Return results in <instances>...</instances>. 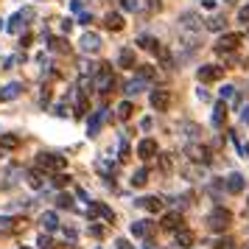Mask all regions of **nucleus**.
Instances as JSON below:
<instances>
[{"label": "nucleus", "mask_w": 249, "mask_h": 249, "mask_svg": "<svg viewBox=\"0 0 249 249\" xmlns=\"http://www.w3.org/2000/svg\"><path fill=\"white\" fill-rule=\"evenodd\" d=\"M230 221H232V215H230V210H224V207H215L213 213L207 215V224H210V230H215V232H224L227 227H230Z\"/></svg>", "instance_id": "obj_1"}, {"label": "nucleus", "mask_w": 249, "mask_h": 249, "mask_svg": "<svg viewBox=\"0 0 249 249\" xmlns=\"http://www.w3.org/2000/svg\"><path fill=\"white\" fill-rule=\"evenodd\" d=\"M115 84V76H112V68L109 65H101L98 68V73H95V81H92V87L98 92H109Z\"/></svg>", "instance_id": "obj_2"}, {"label": "nucleus", "mask_w": 249, "mask_h": 249, "mask_svg": "<svg viewBox=\"0 0 249 249\" xmlns=\"http://www.w3.org/2000/svg\"><path fill=\"white\" fill-rule=\"evenodd\" d=\"M36 162H39V168L42 171H56V174L68 168V160L65 157H59V154H45V151L36 157Z\"/></svg>", "instance_id": "obj_3"}, {"label": "nucleus", "mask_w": 249, "mask_h": 249, "mask_svg": "<svg viewBox=\"0 0 249 249\" xmlns=\"http://www.w3.org/2000/svg\"><path fill=\"white\" fill-rule=\"evenodd\" d=\"M79 48H81V53H98L101 51V36L95 34V31H87V34L79 39Z\"/></svg>", "instance_id": "obj_4"}, {"label": "nucleus", "mask_w": 249, "mask_h": 249, "mask_svg": "<svg viewBox=\"0 0 249 249\" xmlns=\"http://www.w3.org/2000/svg\"><path fill=\"white\" fill-rule=\"evenodd\" d=\"M241 42H244L241 34H221V39L215 42V51H218V53H230V51H235Z\"/></svg>", "instance_id": "obj_5"}, {"label": "nucleus", "mask_w": 249, "mask_h": 249, "mask_svg": "<svg viewBox=\"0 0 249 249\" xmlns=\"http://www.w3.org/2000/svg\"><path fill=\"white\" fill-rule=\"evenodd\" d=\"M148 101H151V107H154L157 112H165L171 107V95H168V90H151Z\"/></svg>", "instance_id": "obj_6"}, {"label": "nucleus", "mask_w": 249, "mask_h": 249, "mask_svg": "<svg viewBox=\"0 0 249 249\" xmlns=\"http://www.w3.org/2000/svg\"><path fill=\"white\" fill-rule=\"evenodd\" d=\"M137 157H140V160L157 157V140H151V137H143V140L137 143Z\"/></svg>", "instance_id": "obj_7"}, {"label": "nucleus", "mask_w": 249, "mask_h": 249, "mask_svg": "<svg viewBox=\"0 0 249 249\" xmlns=\"http://www.w3.org/2000/svg\"><path fill=\"white\" fill-rule=\"evenodd\" d=\"M31 17H34V12H31V9H25V12H17L12 20H9V25H6V28H9L12 34H20V31H23V25H25V20H31Z\"/></svg>", "instance_id": "obj_8"}, {"label": "nucleus", "mask_w": 249, "mask_h": 249, "mask_svg": "<svg viewBox=\"0 0 249 249\" xmlns=\"http://www.w3.org/2000/svg\"><path fill=\"white\" fill-rule=\"evenodd\" d=\"M104 118H107V109H98V112H92V118L87 121V135L90 137H95L98 135V129H101V124H104Z\"/></svg>", "instance_id": "obj_9"}, {"label": "nucleus", "mask_w": 249, "mask_h": 249, "mask_svg": "<svg viewBox=\"0 0 249 249\" xmlns=\"http://www.w3.org/2000/svg\"><path fill=\"white\" fill-rule=\"evenodd\" d=\"M221 73L224 70L218 68V65H202L199 68V81H215V79H221Z\"/></svg>", "instance_id": "obj_10"}, {"label": "nucleus", "mask_w": 249, "mask_h": 249, "mask_svg": "<svg viewBox=\"0 0 249 249\" xmlns=\"http://www.w3.org/2000/svg\"><path fill=\"white\" fill-rule=\"evenodd\" d=\"M20 92H23V84H20V81H9V84L0 90V101H14Z\"/></svg>", "instance_id": "obj_11"}, {"label": "nucleus", "mask_w": 249, "mask_h": 249, "mask_svg": "<svg viewBox=\"0 0 249 249\" xmlns=\"http://www.w3.org/2000/svg\"><path fill=\"white\" fill-rule=\"evenodd\" d=\"M104 25H107L109 31H121V28H124V17H121L118 12H109L107 17H104Z\"/></svg>", "instance_id": "obj_12"}, {"label": "nucleus", "mask_w": 249, "mask_h": 249, "mask_svg": "<svg viewBox=\"0 0 249 249\" xmlns=\"http://www.w3.org/2000/svg\"><path fill=\"white\" fill-rule=\"evenodd\" d=\"M118 65H121V68H135V51H132V48H124V51H121V53H118Z\"/></svg>", "instance_id": "obj_13"}, {"label": "nucleus", "mask_w": 249, "mask_h": 249, "mask_svg": "<svg viewBox=\"0 0 249 249\" xmlns=\"http://www.w3.org/2000/svg\"><path fill=\"white\" fill-rule=\"evenodd\" d=\"M188 154H191V160H196V162H210V151L204 146H191Z\"/></svg>", "instance_id": "obj_14"}, {"label": "nucleus", "mask_w": 249, "mask_h": 249, "mask_svg": "<svg viewBox=\"0 0 249 249\" xmlns=\"http://www.w3.org/2000/svg\"><path fill=\"white\" fill-rule=\"evenodd\" d=\"M227 191L241 193L244 191V177H241V174H230V177H227Z\"/></svg>", "instance_id": "obj_15"}, {"label": "nucleus", "mask_w": 249, "mask_h": 249, "mask_svg": "<svg viewBox=\"0 0 249 249\" xmlns=\"http://www.w3.org/2000/svg\"><path fill=\"white\" fill-rule=\"evenodd\" d=\"M90 213H98L104 218V221H115V213H112V207H107V204H101V202H95L90 207Z\"/></svg>", "instance_id": "obj_16"}, {"label": "nucleus", "mask_w": 249, "mask_h": 249, "mask_svg": "<svg viewBox=\"0 0 249 249\" xmlns=\"http://www.w3.org/2000/svg\"><path fill=\"white\" fill-rule=\"evenodd\" d=\"M137 207H146V210H151V213H157L160 207H162V202H160L157 196H146V199H137Z\"/></svg>", "instance_id": "obj_17"}, {"label": "nucleus", "mask_w": 249, "mask_h": 249, "mask_svg": "<svg viewBox=\"0 0 249 249\" xmlns=\"http://www.w3.org/2000/svg\"><path fill=\"white\" fill-rule=\"evenodd\" d=\"M179 224H182V215L179 213H165V215H162V227H165V230H174V232H177Z\"/></svg>", "instance_id": "obj_18"}, {"label": "nucleus", "mask_w": 249, "mask_h": 249, "mask_svg": "<svg viewBox=\"0 0 249 249\" xmlns=\"http://www.w3.org/2000/svg\"><path fill=\"white\" fill-rule=\"evenodd\" d=\"M177 247H182V249H188V247H193V232L191 230H177Z\"/></svg>", "instance_id": "obj_19"}, {"label": "nucleus", "mask_w": 249, "mask_h": 249, "mask_svg": "<svg viewBox=\"0 0 249 249\" xmlns=\"http://www.w3.org/2000/svg\"><path fill=\"white\" fill-rule=\"evenodd\" d=\"M179 23H182V28H188V31H196V28H199V17H196L193 12H185V14L179 17Z\"/></svg>", "instance_id": "obj_20"}, {"label": "nucleus", "mask_w": 249, "mask_h": 249, "mask_svg": "<svg viewBox=\"0 0 249 249\" xmlns=\"http://www.w3.org/2000/svg\"><path fill=\"white\" fill-rule=\"evenodd\" d=\"M45 174H42V171H28V185H31V188H36V191H39V188H45Z\"/></svg>", "instance_id": "obj_21"}, {"label": "nucleus", "mask_w": 249, "mask_h": 249, "mask_svg": "<svg viewBox=\"0 0 249 249\" xmlns=\"http://www.w3.org/2000/svg\"><path fill=\"white\" fill-rule=\"evenodd\" d=\"M143 87H146V79H143V76H140V79H132V81H126V95H137V92L143 90Z\"/></svg>", "instance_id": "obj_22"}, {"label": "nucleus", "mask_w": 249, "mask_h": 249, "mask_svg": "<svg viewBox=\"0 0 249 249\" xmlns=\"http://www.w3.org/2000/svg\"><path fill=\"white\" fill-rule=\"evenodd\" d=\"M146 182H148V168H137L132 174V188H143Z\"/></svg>", "instance_id": "obj_23"}, {"label": "nucleus", "mask_w": 249, "mask_h": 249, "mask_svg": "<svg viewBox=\"0 0 249 249\" xmlns=\"http://www.w3.org/2000/svg\"><path fill=\"white\" fill-rule=\"evenodd\" d=\"M17 146H20V137H17V135H3V137H0V148H9V151H14Z\"/></svg>", "instance_id": "obj_24"}, {"label": "nucleus", "mask_w": 249, "mask_h": 249, "mask_svg": "<svg viewBox=\"0 0 249 249\" xmlns=\"http://www.w3.org/2000/svg\"><path fill=\"white\" fill-rule=\"evenodd\" d=\"M224 115H227L224 101H218V104H215V109H213V126H221V124H224Z\"/></svg>", "instance_id": "obj_25"}, {"label": "nucleus", "mask_w": 249, "mask_h": 249, "mask_svg": "<svg viewBox=\"0 0 249 249\" xmlns=\"http://www.w3.org/2000/svg\"><path fill=\"white\" fill-rule=\"evenodd\" d=\"M39 224L45 227V230H56V213H42Z\"/></svg>", "instance_id": "obj_26"}, {"label": "nucleus", "mask_w": 249, "mask_h": 249, "mask_svg": "<svg viewBox=\"0 0 249 249\" xmlns=\"http://www.w3.org/2000/svg\"><path fill=\"white\" fill-rule=\"evenodd\" d=\"M129 115H132V101H121L118 104V118H129Z\"/></svg>", "instance_id": "obj_27"}, {"label": "nucleus", "mask_w": 249, "mask_h": 249, "mask_svg": "<svg viewBox=\"0 0 249 249\" xmlns=\"http://www.w3.org/2000/svg\"><path fill=\"white\" fill-rule=\"evenodd\" d=\"M132 235H135V238L146 235V221H135V224H132Z\"/></svg>", "instance_id": "obj_28"}, {"label": "nucleus", "mask_w": 249, "mask_h": 249, "mask_svg": "<svg viewBox=\"0 0 249 249\" xmlns=\"http://www.w3.org/2000/svg\"><path fill=\"white\" fill-rule=\"evenodd\" d=\"M207 28H210V31H221V28H224V20H221V17H213V20H207Z\"/></svg>", "instance_id": "obj_29"}, {"label": "nucleus", "mask_w": 249, "mask_h": 249, "mask_svg": "<svg viewBox=\"0 0 249 249\" xmlns=\"http://www.w3.org/2000/svg\"><path fill=\"white\" fill-rule=\"evenodd\" d=\"M68 182H70V177H68V174H62V171H59L56 177H53V185H56V188H65Z\"/></svg>", "instance_id": "obj_30"}, {"label": "nucleus", "mask_w": 249, "mask_h": 249, "mask_svg": "<svg viewBox=\"0 0 249 249\" xmlns=\"http://www.w3.org/2000/svg\"><path fill=\"white\" fill-rule=\"evenodd\" d=\"M121 9H124V12H135V9H137V0H121Z\"/></svg>", "instance_id": "obj_31"}, {"label": "nucleus", "mask_w": 249, "mask_h": 249, "mask_svg": "<svg viewBox=\"0 0 249 249\" xmlns=\"http://www.w3.org/2000/svg\"><path fill=\"white\" fill-rule=\"evenodd\" d=\"M56 204H59V207H70V204H73V199H70V196H65V193H62V196H59V199H56Z\"/></svg>", "instance_id": "obj_32"}, {"label": "nucleus", "mask_w": 249, "mask_h": 249, "mask_svg": "<svg viewBox=\"0 0 249 249\" xmlns=\"http://www.w3.org/2000/svg\"><path fill=\"white\" fill-rule=\"evenodd\" d=\"M232 92H235V87L224 84V87H221V98H232Z\"/></svg>", "instance_id": "obj_33"}, {"label": "nucleus", "mask_w": 249, "mask_h": 249, "mask_svg": "<svg viewBox=\"0 0 249 249\" xmlns=\"http://www.w3.org/2000/svg\"><path fill=\"white\" fill-rule=\"evenodd\" d=\"M238 20H241V23H249V6H244V9L238 12Z\"/></svg>", "instance_id": "obj_34"}, {"label": "nucleus", "mask_w": 249, "mask_h": 249, "mask_svg": "<svg viewBox=\"0 0 249 249\" xmlns=\"http://www.w3.org/2000/svg\"><path fill=\"white\" fill-rule=\"evenodd\" d=\"M241 121H244V124H249V104H244V107H241Z\"/></svg>", "instance_id": "obj_35"}, {"label": "nucleus", "mask_w": 249, "mask_h": 249, "mask_svg": "<svg viewBox=\"0 0 249 249\" xmlns=\"http://www.w3.org/2000/svg\"><path fill=\"white\" fill-rule=\"evenodd\" d=\"M70 28H73V20H70V17H68V20H62V31H65V34H68Z\"/></svg>", "instance_id": "obj_36"}, {"label": "nucleus", "mask_w": 249, "mask_h": 249, "mask_svg": "<svg viewBox=\"0 0 249 249\" xmlns=\"http://www.w3.org/2000/svg\"><path fill=\"white\" fill-rule=\"evenodd\" d=\"M79 20H81V23H84V25H87V23H92V14H87V12H81V17H79Z\"/></svg>", "instance_id": "obj_37"}, {"label": "nucleus", "mask_w": 249, "mask_h": 249, "mask_svg": "<svg viewBox=\"0 0 249 249\" xmlns=\"http://www.w3.org/2000/svg\"><path fill=\"white\" fill-rule=\"evenodd\" d=\"M70 9L73 12H81V0H70Z\"/></svg>", "instance_id": "obj_38"}, {"label": "nucleus", "mask_w": 249, "mask_h": 249, "mask_svg": "<svg viewBox=\"0 0 249 249\" xmlns=\"http://www.w3.org/2000/svg\"><path fill=\"white\" fill-rule=\"evenodd\" d=\"M39 247H42V249H48V247H51V238H45V235H42V238H39Z\"/></svg>", "instance_id": "obj_39"}, {"label": "nucleus", "mask_w": 249, "mask_h": 249, "mask_svg": "<svg viewBox=\"0 0 249 249\" xmlns=\"http://www.w3.org/2000/svg\"><path fill=\"white\" fill-rule=\"evenodd\" d=\"M215 249H230V241H227V238H224V241H218V244H215Z\"/></svg>", "instance_id": "obj_40"}, {"label": "nucleus", "mask_w": 249, "mask_h": 249, "mask_svg": "<svg viewBox=\"0 0 249 249\" xmlns=\"http://www.w3.org/2000/svg\"><path fill=\"white\" fill-rule=\"evenodd\" d=\"M118 249H132V247H129V241H118Z\"/></svg>", "instance_id": "obj_41"}]
</instances>
